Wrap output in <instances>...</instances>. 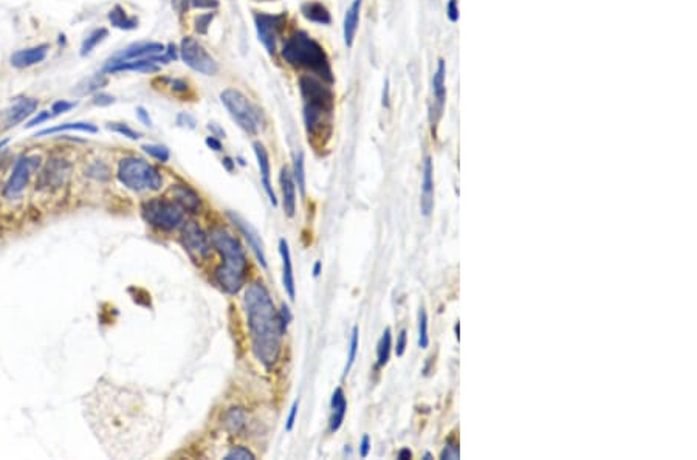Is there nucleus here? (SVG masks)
Masks as SVG:
<instances>
[{
    "label": "nucleus",
    "mask_w": 697,
    "mask_h": 460,
    "mask_svg": "<svg viewBox=\"0 0 697 460\" xmlns=\"http://www.w3.org/2000/svg\"><path fill=\"white\" fill-rule=\"evenodd\" d=\"M244 307L254 355L267 369H270L279 359L284 333L280 330L279 316L274 309L273 299L264 284L253 282L248 285Z\"/></svg>",
    "instance_id": "1"
},
{
    "label": "nucleus",
    "mask_w": 697,
    "mask_h": 460,
    "mask_svg": "<svg viewBox=\"0 0 697 460\" xmlns=\"http://www.w3.org/2000/svg\"><path fill=\"white\" fill-rule=\"evenodd\" d=\"M211 242L214 245L220 256L224 257L225 265H220L216 269L214 273V278H216L217 284L222 287V289L234 295L240 289H242L244 281H245V273H246V257L245 253L242 250L240 244L234 239L230 232H226L220 226L212 228L210 232Z\"/></svg>",
    "instance_id": "2"
},
{
    "label": "nucleus",
    "mask_w": 697,
    "mask_h": 460,
    "mask_svg": "<svg viewBox=\"0 0 697 460\" xmlns=\"http://www.w3.org/2000/svg\"><path fill=\"white\" fill-rule=\"evenodd\" d=\"M283 58L293 67L310 70L313 76L323 79L328 85L333 84L335 78L330 61H328L324 49L307 33L296 31L293 36L288 37L283 49Z\"/></svg>",
    "instance_id": "3"
},
{
    "label": "nucleus",
    "mask_w": 697,
    "mask_h": 460,
    "mask_svg": "<svg viewBox=\"0 0 697 460\" xmlns=\"http://www.w3.org/2000/svg\"><path fill=\"white\" fill-rule=\"evenodd\" d=\"M118 180L133 192L158 191L163 185L162 174L152 164L137 157H127L119 162Z\"/></svg>",
    "instance_id": "4"
},
{
    "label": "nucleus",
    "mask_w": 697,
    "mask_h": 460,
    "mask_svg": "<svg viewBox=\"0 0 697 460\" xmlns=\"http://www.w3.org/2000/svg\"><path fill=\"white\" fill-rule=\"evenodd\" d=\"M226 110L234 118L240 128L250 135H256L260 128V110L250 103L242 92L236 89H226L220 93Z\"/></svg>",
    "instance_id": "5"
},
{
    "label": "nucleus",
    "mask_w": 697,
    "mask_h": 460,
    "mask_svg": "<svg viewBox=\"0 0 697 460\" xmlns=\"http://www.w3.org/2000/svg\"><path fill=\"white\" fill-rule=\"evenodd\" d=\"M143 217L147 223L160 231H174L182 226L183 208L166 198H151L143 203Z\"/></svg>",
    "instance_id": "6"
},
{
    "label": "nucleus",
    "mask_w": 697,
    "mask_h": 460,
    "mask_svg": "<svg viewBox=\"0 0 697 460\" xmlns=\"http://www.w3.org/2000/svg\"><path fill=\"white\" fill-rule=\"evenodd\" d=\"M39 164H41V158L37 155H24L19 158L5 183L3 188L5 198L12 200L21 197L25 188L30 183L31 176L35 174V171H37Z\"/></svg>",
    "instance_id": "7"
},
{
    "label": "nucleus",
    "mask_w": 697,
    "mask_h": 460,
    "mask_svg": "<svg viewBox=\"0 0 697 460\" xmlns=\"http://www.w3.org/2000/svg\"><path fill=\"white\" fill-rule=\"evenodd\" d=\"M180 56L183 62L202 75L214 76L219 71V64L210 53L200 45L194 37H185L180 44Z\"/></svg>",
    "instance_id": "8"
},
{
    "label": "nucleus",
    "mask_w": 697,
    "mask_h": 460,
    "mask_svg": "<svg viewBox=\"0 0 697 460\" xmlns=\"http://www.w3.org/2000/svg\"><path fill=\"white\" fill-rule=\"evenodd\" d=\"M72 164L64 158H51L47 162L45 168L41 171L37 180V186L47 191H58L67 185L70 178Z\"/></svg>",
    "instance_id": "9"
},
{
    "label": "nucleus",
    "mask_w": 697,
    "mask_h": 460,
    "mask_svg": "<svg viewBox=\"0 0 697 460\" xmlns=\"http://www.w3.org/2000/svg\"><path fill=\"white\" fill-rule=\"evenodd\" d=\"M182 242L186 251L196 261H206L211 256V244L205 231L197 223L190 222L183 226Z\"/></svg>",
    "instance_id": "10"
},
{
    "label": "nucleus",
    "mask_w": 697,
    "mask_h": 460,
    "mask_svg": "<svg viewBox=\"0 0 697 460\" xmlns=\"http://www.w3.org/2000/svg\"><path fill=\"white\" fill-rule=\"evenodd\" d=\"M254 21H256L259 41L262 42V45L270 55H274V51H276L278 37L285 25V15L279 16L258 15L254 17Z\"/></svg>",
    "instance_id": "11"
},
{
    "label": "nucleus",
    "mask_w": 697,
    "mask_h": 460,
    "mask_svg": "<svg viewBox=\"0 0 697 460\" xmlns=\"http://www.w3.org/2000/svg\"><path fill=\"white\" fill-rule=\"evenodd\" d=\"M165 51H166L165 50V45L160 44V42H142V44H135V45L127 46L126 50L118 51L117 55H113L109 59V64H107L106 67L117 65V64H121V62H126V61H133V59H144V58L158 56V55H162V53H165Z\"/></svg>",
    "instance_id": "12"
},
{
    "label": "nucleus",
    "mask_w": 697,
    "mask_h": 460,
    "mask_svg": "<svg viewBox=\"0 0 697 460\" xmlns=\"http://www.w3.org/2000/svg\"><path fill=\"white\" fill-rule=\"evenodd\" d=\"M228 217L231 219V222L237 226V228L240 230V232H242L244 237H245V241L248 242V245H250V248L253 250L254 253V256H256V259L259 261V264L264 266V269H267V257H265V251H264V244L262 241H260V236H259V232L253 228V226L246 222L245 219L240 217L239 214H234V212H228Z\"/></svg>",
    "instance_id": "13"
},
{
    "label": "nucleus",
    "mask_w": 697,
    "mask_h": 460,
    "mask_svg": "<svg viewBox=\"0 0 697 460\" xmlns=\"http://www.w3.org/2000/svg\"><path fill=\"white\" fill-rule=\"evenodd\" d=\"M37 99L35 98H21L11 105L10 109L5 110L3 115V124L5 129H11L17 126L19 123H22L25 118H28L30 115L35 113L37 109Z\"/></svg>",
    "instance_id": "14"
},
{
    "label": "nucleus",
    "mask_w": 697,
    "mask_h": 460,
    "mask_svg": "<svg viewBox=\"0 0 697 460\" xmlns=\"http://www.w3.org/2000/svg\"><path fill=\"white\" fill-rule=\"evenodd\" d=\"M434 208V166L431 157L425 158L423 180H421V198L420 210L425 217L431 216Z\"/></svg>",
    "instance_id": "15"
},
{
    "label": "nucleus",
    "mask_w": 697,
    "mask_h": 460,
    "mask_svg": "<svg viewBox=\"0 0 697 460\" xmlns=\"http://www.w3.org/2000/svg\"><path fill=\"white\" fill-rule=\"evenodd\" d=\"M445 75H446L445 61H444V59H440L439 65H437V70H435L434 76H433V92H434V101H435L434 110H433V115L435 113V117L431 119L433 126L439 121L442 112H444V105H445V99H446Z\"/></svg>",
    "instance_id": "16"
},
{
    "label": "nucleus",
    "mask_w": 697,
    "mask_h": 460,
    "mask_svg": "<svg viewBox=\"0 0 697 460\" xmlns=\"http://www.w3.org/2000/svg\"><path fill=\"white\" fill-rule=\"evenodd\" d=\"M50 46L47 44L31 46V49L19 50L11 56V65L16 69H26V67L41 64L49 55Z\"/></svg>",
    "instance_id": "17"
},
{
    "label": "nucleus",
    "mask_w": 697,
    "mask_h": 460,
    "mask_svg": "<svg viewBox=\"0 0 697 460\" xmlns=\"http://www.w3.org/2000/svg\"><path fill=\"white\" fill-rule=\"evenodd\" d=\"M253 149H254V153H256V160H258V164H259L260 176H262L264 189H265V192L268 194V198H270L271 205L273 206H278V198H276V194H274L273 186H271V182H270V174H271L270 157H268L265 148L260 143H254L253 144Z\"/></svg>",
    "instance_id": "18"
},
{
    "label": "nucleus",
    "mask_w": 697,
    "mask_h": 460,
    "mask_svg": "<svg viewBox=\"0 0 697 460\" xmlns=\"http://www.w3.org/2000/svg\"><path fill=\"white\" fill-rule=\"evenodd\" d=\"M280 191H283V205L284 211L288 217L294 216L296 211V183H294L293 176L287 168H283L279 177Z\"/></svg>",
    "instance_id": "19"
},
{
    "label": "nucleus",
    "mask_w": 697,
    "mask_h": 460,
    "mask_svg": "<svg viewBox=\"0 0 697 460\" xmlns=\"http://www.w3.org/2000/svg\"><path fill=\"white\" fill-rule=\"evenodd\" d=\"M171 194L178 206H182L183 210L190 212H197L200 210V206H202L200 196L187 185H180V183L172 185Z\"/></svg>",
    "instance_id": "20"
},
{
    "label": "nucleus",
    "mask_w": 697,
    "mask_h": 460,
    "mask_svg": "<svg viewBox=\"0 0 697 460\" xmlns=\"http://www.w3.org/2000/svg\"><path fill=\"white\" fill-rule=\"evenodd\" d=\"M279 253L280 257H283V282L285 287V291L288 298L294 301V296H296V285H294V275H293V264H292V255L290 248H288V244L285 239H280L279 241Z\"/></svg>",
    "instance_id": "21"
},
{
    "label": "nucleus",
    "mask_w": 697,
    "mask_h": 460,
    "mask_svg": "<svg viewBox=\"0 0 697 460\" xmlns=\"http://www.w3.org/2000/svg\"><path fill=\"white\" fill-rule=\"evenodd\" d=\"M360 11H361V0H353L352 5L348 6L344 16V44L351 49L357 35L358 24H360Z\"/></svg>",
    "instance_id": "22"
},
{
    "label": "nucleus",
    "mask_w": 697,
    "mask_h": 460,
    "mask_svg": "<svg viewBox=\"0 0 697 460\" xmlns=\"http://www.w3.org/2000/svg\"><path fill=\"white\" fill-rule=\"evenodd\" d=\"M153 58V56H152ZM152 58H144V59H133V61H126L117 65L106 67V71L109 73H118V71H142V73H156L160 70V67L157 62H153Z\"/></svg>",
    "instance_id": "23"
},
{
    "label": "nucleus",
    "mask_w": 697,
    "mask_h": 460,
    "mask_svg": "<svg viewBox=\"0 0 697 460\" xmlns=\"http://www.w3.org/2000/svg\"><path fill=\"white\" fill-rule=\"evenodd\" d=\"M347 412V400L344 391L337 388L332 395V417H330V432H337L344 422Z\"/></svg>",
    "instance_id": "24"
},
{
    "label": "nucleus",
    "mask_w": 697,
    "mask_h": 460,
    "mask_svg": "<svg viewBox=\"0 0 697 460\" xmlns=\"http://www.w3.org/2000/svg\"><path fill=\"white\" fill-rule=\"evenodd\" d=\"M301 12L303 16L313 24L319 25H328L332 22L330 12L326 8V6L321 2H305L301 6Z\"/></svg>",
    "instance_id": "25"
},
{
    "label": "nucleus",
    "mask_w": 697,
    "mask_h": 460,
    "mask_svg": "<svg viewBox=\"0 0 697 460\" xmlns=\"http://www.w3.org/2000/svg\"><path fill=\"white\" fill-rule=\"evenodd\" d=\"M109 21L113 26H117V28L119 30H133V28H137L138 26V21L135 17H131V16H127V12L126 10L123 8V6H113V8L110 10L109 12Z\"/></svg>",
    "instance_id": "26"
},
{
    "label": "nucleus",
    "mask_w": 697,
    "mask_h": 460,
    "mask_svg": "<svg viewBox=\"0 0 697 460\" xmlns=\"http://www.w3.org/2000/svg\"><path fill=\"white\" fill-rule=\"evenodd\" d=\"M246 422V414L242 408H231L228 409V412L224 417V425L225 429L231 434H237L244 429Z\"/></svg>",
    "instance_id": "27"
},
{
    "label": "nucleus",
    "mask_w": 697,
    "mask_h": 460,
    "mask_svg": "<svg viewBox=\"0 0 697 460\" xmlns=\"http://www.w3.org/2000/svg\"><path fill=\"white\" fill-rule=\"evenodd\" d=\"M64 130H81V132H87V133H96L98 132V128L96 126H93L90 123H65V124H61V126H56V128H49V129H44L37 133L36 137H44V135H53V133H56V132H64Z\"/></svg>",
    "instance_id": "28"
},
{
    "label": "nucleus",
    "mask_w": 697,
    "mask_h": 460,
    "mask_svg": "<svg viewBox=\"0 0 697 460\" xmlns=\"http://www.w3.org/2000/svg\"><path fill=\"white\" fill-rule=\"evenodd\" d=\"M391 349H392V333H391V329H386L383 337H381V339H380L378 349H377V359H378V366H381V368H383V366H386L387 361H389Z\"/></svg>",
    "instance_id": "29"
},
{
    "label": "nucleus",
    "mask_w": 697,
    "mask_h": 460,
    "mask_svg": "<svg viewBox=\"0 0 697 460\" xmlns=\"http://www.w3.org/2000/svg\"><path fill=\"white\" fill-rule=\"evenodd\" d=\"M293 180L298 185L301 197H305V166H304V153L299 152L294 157V168H293Z\"/></svg>",
    "instance_id": "30"
},
{
    "label": "nucleus",
    "mask_w": 697,
    "mask_h": 460,
    "mask_svg": "<svg viewBox=\"0 0 697 460\" xmlns=\"http://www.w3.org/2000/svg\"><path fill=\"white\" fill-rule=\"evenodd\" d=\"M358 348H360V329L357 327V325H355V327L352 329L351 346H348V355H347V363H346V368H344V377H346L347 373L351 372V370H352V368H353L355 359H357Z\"/></svg>",
    "instance_id": "31"
},
{
    "label": "nucleus",
    "mask_w": 697,
    "mask_h": 460,
    "mask_svg": "<svg viewBox=\"0 0 697 460\" xmlns=\"http://www.w3.org/2000/svg\"><path fill=\"white\" fill-rule=\"evenodd\" d=\"M107 35H109V31H107L106 28H98V30L93 31L92 35L83 42L81 56H85V55H89V53H92L93 49H95L98 44H101L104 41Z\"/></svg>",
    "instance_id": "32"
},
{
    "label": "nucleus",
    "mask_w": 697,
    "mask_h": 460,
    "mask_svg": "<svg viewBox=\"0 0 697 460\" xmlns=\"http://www.w3.org/2000/svg\"><path fill=\"white\" fill-rule=\"evenodd\" d=\"M430 346V335H428V313L421 307L419 312V348L426 349Z\"/></svg>",
    "instance_id": "33"
},
{
    "label": "nucleus",
    "mask_w": 697,
    "mask_h": 460,
    "mask_svg": "<svg viewBox=\"0 0 697 460\" xmlns=\"http://www.w3.org/2000/svg\"><path fill=\"white\" fill-rule=\"evenodd\" d=\"M142 149L147 153V155H151L152 158H156L162 163H166L171 157L169 149L162 144H144V146H142Z\"/></svg>",
    "instance_id": "34"
},
{
    "label": "nucleus",
    "mask_w": 697,
    "mask_h": 460,
    "mask_svg": "<svg viewBox=\"0 0 697 460\" xmlns=\"http://www.w3.org/2000/svg\"><path fill=\"white\" fill-rule=\"evenodd\" d=\"M254 459H256V456H254L250 450L245 448V446H236V448H233L225 456V460H254Z\"/></svg>",
    "instance_id": "35"
},
{
    "label": "nucleus",
    "mask_w": 697,
    "mask_h": 460,
    "mask_svg": "<svg viewBox=\"0 0 697 460\" xmlns=\"http://www.w3.org/2000/svg\"><path fill=\"white\" fill-rule=\"evenodd\" d=\"M107 128H109L113 132L119 133V135L127 137V138H131V139H138L140 138V133L137 130H133L132 128H129V126L124 124V123H110L109 126H107Z\"/></svg>",
    "instance_id": "36"
},
{
    "label": "nucleus",
    "mask_w": 697,
    "mask_h": 460,
    "mask_svg": "<svg viewBox=\"0 0 697 460\" xmlns=\"http://www.w3.org/2000/svg\"><path fill=\"white\" fill-rule=\"evenodd\" d=\"M278 316H279L280 330H283V333H285L288 324L292 323V313H290V310H288V307L285 304H283V307H280V310L278 312Z\"/></svg>",
    "instance_id": "37"
},
{
    "label": "nucleus",
    "mask_w": 697,
    "mask_h": 460,
    "mask_svg": "<svg viewBox=\"0 0 697 460\" xmlns=\"http://www.w3.org/2000/svg\"><path fill=\"white\" fill-rule=\"evenodd\" d=\"M186 3H190L192 8L214 10L219 6V0H186Z\"/></svg>",
    "instance_id": "38"
},
{
    "label": "nucleus",
    "mask_w": 697,
    "mask_h": 460,
    "mask_svg": "<svg viewBox=\"0 0 697 460\" xmlns=\"http://www.w3.org/2000/svg\"><path fill=\"white\" fill-rule=\"evenodd\" d=\"M298 409H299V400H294L293 404H292V408H290V414H288V418H287V423H285V429L290 432L293 429V426L294 423H296V416H298Z\"/></svg>",
    "instance_id": "39"
},
{
    "label": "nucleus",
    "mask_w": 697,
    "mask_h": 460,
    "mask_svg": "<svg viewBox=\"0 0 697 460\" xmlns=\"http://www.w3.org/2000/svg\"><path fill=\"white\" fill-rule=\"evenodd\" d=\"M446 16L448 19H450L451 22H457L459 21V5H457V0H450L446 5Z\"/></svg>",
    "instance_id": "40"
},
{
    "label": "nucleus",
    "mask_w": 697,
    "mask_h": 460,
    "mask_svg": "<svg viewBox=\"0 0 697 460\" xmlns=\"http://www.w3.org/2000/svg\"><path fill=\"white\" fill-rule=\"evenodd\" d=\"M459 456H460L459 445L448 442L444 452H442V459H459Z\"/></svg>",
    "instance_id": "41"
},
{
    "label": "nucleus",
    "mask_w": 697,
    "mask_h": 460,
    "mask_svg": "<svg viewBox=\"0 0 697 460\" xmlns=\"http://www.w3.org/2000/svg\"><path fill=\"white\" fill-rule=\"evenodd\" d=\"M103 166H104L103 163H96V164H93L92 168H90V176L96 177L98 180H107V178H109V169L104 168V169L101 171Z\"/></svg>",
    "instance_id": "42"
},
{
    "label": "nucleus",
    "mask_w": 697,
    "mask_h": 460,
    "mask_svg": "<svg viewBox=\"0 0 697 460\" xmlns=\"http://www.w3.org/2000/svg\"><path fill=\"white\" fill-rule=\"evenodd\" d=\"M406 344H408V333L406 330L403 329L400 333H398V339H397V348H395V352H397V357H403V353L406 350Z\"/></svg>",
    "instance_id": "43"
},
{
    "label": "nucleus",
    "mask_w": 697,
    "mask_h": 460,
    "mask_svg": "<svg viewBox=\"0 0 697 460\" xmlns=\"http://www.w3.org/2000/svg\"><path fill=\"white\" fill-rule=\"evenodd\" d=\"M50 118H51V113H50V112H47V110H45V112H39V115H37V117H35L33 119H30L28 124H26V128H28V129L35 128V126H37V124H42V123H45V121H49Z\"/></svg>",
    "instance_id": "44"
},
{
    "label": "nucleus",
    "mask_w": 697,
    "mask_h": 460,
    "mask_svg": "<svg viewBox=\"0 0 697 460\" xmlns=\"http://www.w3.org/2000/svg\"><path fill=\"white\" fill-rule=\"evenodd\" d=\"M75 103H67V101H58L53 104V108H51V112L55 113V115H59V113H65V112H69L72 110L73 108H75Z\"/></svg>",
    "instance_id": "45"
},
{
    "label": "nucleus",
    "mask_w": 697,
    "mask_h": 460,
    "mask_svg": "<svg viewBox=\"0 0 697 460\" xmlns=\"http://www.w3.org/2000/svg\"><path fill=\"white\" fill-rule=\"evenodd\" d=\"M177 123L180 126H183V128H190V129L196 128V119H194L190 113H180L178 118H177Z\"/></svg>",
    "instance_id": "46"
},
{
    "label": "nucleus",
    "mask_w": 697,
    "mask_h": 460,
    "mask_svg": "<svg viewBox=\"0 0 697 460\" xmlns=\"http://www.w3.org/2000/svg\"><path fill=\"white\" fill-rule=\"evenodd\" d=\"M115 103V98L107 95V93H98V95L93 96V104L96 105H110Z\"/></svg>",
    "instance_id": "47"
},
{
    "label": "nucleus",
    "mask_w": 697,
    "mask_h": 460,
    "mask_svg": "<svg viewBox=\"0 0 697 460\" xmlns=\"http://www.w3.org/2000/svg\"><path fill=\"white\" fill-rule=\"evenodd\" d=\"M212 17H214V15H205V16H200V17L197 19V22H196V24H197V26H196L197 31H199V33H202V35H205L206 30H208V25H210V24H211V21H212Z\"/></svg>",
    "instance_id": "48"
},
{
    "label": "nucleus",
    "mask_w": 697,
    "mask_h": 460,
    "mask_svg": "<svg viewBox=\"0 0 697 460\" xmlns=\"http://www.w3.org/2000/svg\"><path fill=\"white\" fill-rule=\"evenodd\" d=\"M369 451H371V438H369V436H363V438H361V443H360V456L364 459V457L369 456Z\"/></svg>",
    "instance_id": "49"
},
{
    "label": "nucleus",
    "mask_w": 697,
    "mask_h": 460,
    "mask_svg": "<svg viewBox=\"0 0 697 460\" xmlns=\"http://www.w3.org/2000/svg\"><path fill=\"white\" fill-rule=\"evenodd\" d=\"M137 115L140 118V121H142L144 126H147V128H152V119L149 117V112H146L144 108H138Z\"/></svg>",
    "instance_id": "50"
},
{
    "label": "nucleus",
    "mask_w": 697,
    "mask_h": 460,
    "mask_svg": "<svg viewBox=\"0 0 697 460\" xmlns=\"http://www.w3.org/2000/svg\"><path fill=\"white\" fill-rule=\"evenodd\" d=\"M205 143H206L208 148H211L212 151H216V152L222 151V143H220L216 137H208L205 139Z\"/></svg>",
    "instance_id": "51"
},
{
    "label": "nucleus",
    "mask_w": 697,
    "mask_h": 460,
    "mask_svg": "<svg viewBox=\"0 0 697 460\" xmlns=\"http://www.w3.org/2000/svg\"><path fill=\"white\" fill-rule=\"evenodd\" d=\"M389 101H391V96H389V79H386V83H385V89H383V105L385 108H389Z\"/></svg>",
    "instance_id": "52"
},
{
    "label": "nucleus",
    "mask_w": 697,
    "mask_h": 460,
    "mask_svg": "<svg viewBox=\"0 0 697 460\" xmlns=\"http://www.w3.org/2000/svg\"><path fill=\"white\" fill-rule=\"evenodd\" d=\"M172 90H176V92H186L187 90V85H186V83L182 81V79H176V81H172Z\"/></svg>",
    "instance_id": "53"
},
{
    "label": "nucleus",
    "mask_w": 697,
    "mask_h": 460,
    "mask_svg": "<svg viewBox=\"0 0 697 460\" xmlns=\"http://www.w3.org/2000/svg\"><path fill=\"white\" fill-rule=\"evenodd\" d=\"M412 457V452L410 448H403V450H400L398 452V459L401 460H410Z\"/></svg>",
    "instance_id": "54"
},
{
    "label": "nucleus",
    "mask_w": 697,
    "mask_h": 460,
    "mask_svg": "<svg viewBox=\"0 0 697 460\" xmlns=\"http://www.w3.org/2000/svg\"><path fill=\"white\" fill-rule=\"evenodd\" d=\"M222 164L225 166V169H226L228 172H233V171H234V162H233V160H231L230 157H225V158L222 160Z\"/></svg>",
    "instance_id": "55"
},
{
    "label": "nucleus",
    "mask_w": 697,
    "mask_h": 460,
    "mask_svg": "<svg viewBox=\"0 0 697 460\" xmlns=\"http://www.w3.org/2000/svg\"><path fill=\"white\" fill-rule=\"evenodd\" d=\"M321 271H323V264H321L319 261H317V262H314V265H313V276L318 278L321 275Z\"/></svg>",
    "instance_id": "56"
},
{
    "label": "nucleus",
    "mask_w": 697,
    "mask_h": 460,
    "mask_svg": "<svg viewBox=\"0 0 697 460\" xmlns=\"http://www.w3.org/2000/svg\"><path fill=\"white\" fill-rule=\"evenodd\" d=\"M208 129L212 130V132H216L219 137H225V130H224V129H220L217 124H210V126H208Z\"/></svg>",
    "instance_id": "57"
},
{
    "label": "nucleus",
    "mask_w": 697,
    "mask_h": 460,
    "mask_svg": "<svg viewBox=\"0 0 697 460\" xmlns=\"http://www.w3.org/2000/svg\"><path fill=\"white\" fill-rule=\"evenodd\" d=\"M6 143H8V139H3V142H2V143H0V149H2V148H3V146H5Z\"/></svg>",
    "instance_id": "58"
},
{
    "label": "nucleus",
    "mask_w": 697,
    "mask_h": 460,
    "mask_svg": "<svg viewBox=\"0 0 697 460\" xmlns=\"http://www.w3.org/2000/svg\"><path fill=\"white\" fill-rule=\"evenodd\" d=\"M425 459H426V460H430V459H433V456L430 454V452H426V454H425Z\"/></svg>",
    "instance_id": "59"
}]
</instances>
